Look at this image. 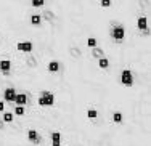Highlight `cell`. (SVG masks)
Returning <instances> with one entry per match:
<instances>
[{"instance_id":"1","label":"cell","mask_w":151,"mask_h":146,"mask_svg":"<svg viewBox=\"0 0 151 146\" xmlns=\"http://www.w3.org/2000/svg\"><path fill=\"white\" fill-rule=\"evenodd\" d=\"M37 103L40 106H53L55 104V95L52 93V92H42L40 93V97H39L37 99Z\"/></svg>"},{"instance_id":"2","label":"cell","mask_w":151,"mask_h":146,"mask_svg":"<svg viewBox=\"0 0 151 146\" xmlns=\"http://www.w3.org/2000/svg\"><path fill=\"white\" fill-rule=\"evenodd\" d=\"M121 82L125 87H132V85H134V76H132L130 69H124L121 72Z\"/></svg>"},{"instance_id":"3","label":"cell","mask_w":151,"mask_h":146,"mask_svg":"<svg viewBox=\"0 0 151 146\" xmlns=\"http://www.w3.org/2000/svg\"><path fill=\"white\" fill-rule=\"evenodd\" d=\"M111 35H113L114 40H124L125 29L122 26H116V27H113V31H111Z\"/></svg>"},{"instance_id":"4","label":"cell","mask_w":151,"mask_h":146,"mask_svg":"<svg viewBox=\"0 0 151 146\" xmlns=\"http://www.w3.org/2000/svg\"><path fill=\"white\" fill-rule=\"evenodd\" d=\"M16 48L19 50V52H23V53H31L32 50H34V44L29 40H26V42H19V44L16 45Z\"/></svg>"},{"instance_id":"5","label":"cell","mask_w":151,"mask_h":146,"mask_svg":"<svg viewBox=\"0 0 151 146\" xmlns=\"http://www.w3.org/2000/svg\"><path fill=\"white\" fill-rule=\"evenodd\" d=\"M15 97H16V92H15V88H12V87H8L5 92H3V101L13 103L15 101Z\"/></svg>"},{"instance_id":"6","label":"cell","mask_w":151,"mask_h":146,"mask_svg":"<svg viewBox=\"0 0 151 146\" xmlns=\"http://www.w3.org/2000/svg\"><path fill=\"white\" fill-rule=\"evenodd\" d=\"M10 69H12V63H10V59H2V61H0V71H2L3 76H8Z\"/></svg>"},{"instance_id":"7","label":"cell","mask_w":151,"mask_h":146,"mask_svg":"<svg viewBox=\"0 0 151 146\" xmlns=\"http://www.w3.org/2000/svg\"><path fill=\"white\" fill-rule=\"evenodd\" d=\"M13 103H16V106H26L27 104V95L26 93H16Z\"/></svg>"},{"instance_id":"8","label":"cell","mask_w":151,"mask_h":146,"mask_svg":"<svg viewBox=\"0 0 151 146\" xmlns=\"http://www.w3.org/2000/svg\"><path fill=\"white\" fill-rule=\"evenodd\" d=\"M27 140H29L31 143H34V145H39L40 143V135H39L35 130H29L27 132Z\"/></svg>"},{"instance_id":"9","label":"cell","mask_w":151,"mask_h":146,"mask_svg":"<svg viewBox=\"0 0 151 146\" xmlns=\"http://www.w3.org/2000/svg\"><path fill=\"white\" fill-rule=\"evenodd\" d=\"M137 27H138L140 31H146L148 29V19H146L145 16L138 18V19H137Z\"/></svg>"},{"instance_id":"10","label":"cell","mask_w":151,"mask_h":146,"mask_svg":"<svg viewBox=\"0 0 151 146\" xmlns=\"http://www.w3.org/2000/svg\"><path fill=\"white\" fill-rule=\"evenodd\" d=\"M47 69H48V72H52V74L58 72L60 71V63L58 61H50L48 66H47Z\"/></svg>"},{"instance_id":"11","label":"cell","mask_w":151,"mask_h":146,"mask_svg":"<svg viewBox=\"0 0 151 146\" xmlns=\"http://www.w3.org/2000/svg\"><path fill=\"white\" fill-rule=\"evenodd\" d=\"M52 143H53V146H60L61 145V133L60 132H53L52 133Z\"/></svg>"},{"instance_id":"12","label":"cell","mask_w":151,"mask_h":146,"mask_svg":"<svg viewBox=\"0 0 151 146\" xmlns=\"http://www.w3.org/2000/svg\"><path fill=\"white\" fill-rule=\"evenodd\" d=\"M98 66L101 67V69H106L108 66H109V59L105 58V56H101V58H98Z\"/></svg>"},{"instance_id":"13","label":"cell","mask_w":151,"mask_h":146,"mask_svg":"<svg viewBox=\"0 0 151 146\" xmlns=\"http://www.w3.org/2000/svg\"><path fill=\"white\" fill-rule=\"evenodd\" d=\"M31 24L32 26H40L42 24V16L40 15H34L31 18Z\"/></svg>"},{"instance_id":"14","label":"cell","mask_w":151,"mask_h":146,"mask_svg":"<svg viewBox=\"0 0 151 146\" xmlns=\"http://www.w3.org/2000/svg\"><path fill=\"white\" fill-rule=\"evenodd\" d=\"M13 116H15L13 112H3V117H2V120H3L5 124H10V122H13Z\"/></svg>"},{"instance_id":"15","label":"cell","mask_w":151,"mask_h":146,"mask_svg":"<svg viewBox=\"0 0 151 146\" xmlns=\"http://www.w3.org/2000/svg\"><path fill=\"white\" fill-rule=\"evenodd\" d=\"M96 45H98V42H96L95 37H88L87 39V47L88 48H96Z\"/></svg>"},{"instance_id":"16","label":"cell","mask_w":151,"mask_h":146,"mask_svg":"<svg viewBox=\"0 0 151 146\" xmlns=\"http://www.w3.org/2000/svg\"><path fill=\"white\" fill-rule=\"evenodd\" d=\"M122 119H124V117H122V114H121V112H114V114H113V122L121 124V122H122Z\"/></svg>"},{"instance_id":"17","label":"cell","mask_w":151,"mask_h":146,"mask_svg":"<svg viewBox=\"0 0 151 146\" xmlns=\"http://www.w3.org/2000/svg\"><path fill=\"white\" fill-rule=\"evenodd\" d=\"M24 112H26L24 106H16V108H15V114H16V116H24Z\"/></svg>"},{"instance_id":"18","label":"cell","mask_w":151,"mask_h":146,"mask_svg":"<svg viewBox=\"0 0 151 146\" xmlns=\"http://www.w3.org/2000/svg\"><path fill=\"white\" fill-rule=\"evenodd\" d=\"M96 116H98V111H96V109H88V111H87V117H88V119H95Z\"/></svg>"},{"instance_id":"19","label":"cell","mask_w":151,"mask_h":146,"mask_svg":"<svg viewBox=\"0 0 151 146\" xmlns=\"http://www.w3.org/2000/svg\"><path fill=\"white\" fill-rule=\"evenodd\" d=\"M93 50V56H96V58H101L103 56V52L100 48H92Z\"/></svg>"},{"instance_id":"20","label":"cell","mask_w":151,"mask_h":146,"mask_svg":"<svg viewBox=\"0 0 151 146\" xmlns=\"http://www.w3.org/2000/svg\"><path fill=\"white\" fill-rule=\"evenodd\" d=\"M44 3H45V0H32V5L37 6V8H39V6H42Z\"/></svg>"},{"instance_id":"21","label":"cell","mask_w":151,"mask_h":146,"mask_svg":"<svg viewBox=\"0 0 151 146\" xmlns=\"http://www.w3.org/2000/svg\"><path fill=\"white\" fill-rule=\"evenodd\" d=\"M101 6H103V8H108V6H111V0H101Z\"/></svg>"},{"instance_id":"22","label":"cell","mask_w":151,"mask_h":146,"mask_svg":"<svg viewBox=\"0 0 151 146\" xmlns=\"http://www.w3.org/2000/svg\"><path fill=\"white\" fill-rule=\"evenodd\" d=\"M3 109H5V101H0V112H3Z\"/></svg>"},{"instance_id":"23","label":"cell","mask_w":151,"mask_h":146,"mask_svg":"<svg viewBox=\"0 0 151 146\" xmlns=\"http://www.w3.org/2000/svg\"><path fill=\"white\" fill-rule=\"evenodd\" d=\"M100 2H101V0H100Z\"/></svg>"}]
</instances>
